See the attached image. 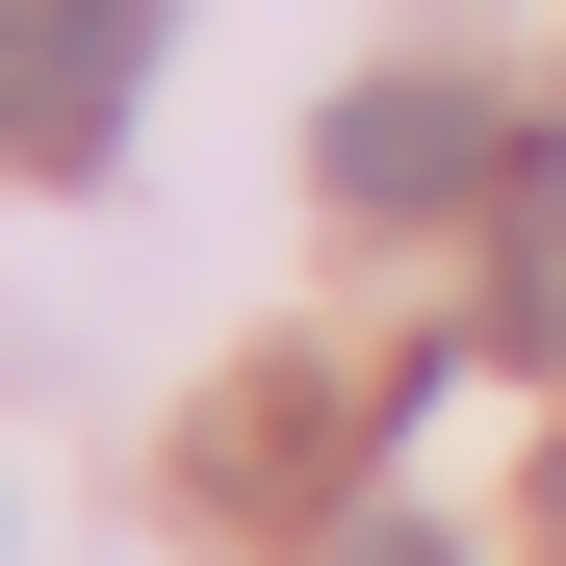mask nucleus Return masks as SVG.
Instances as JSON below:
<instances>
[{"label":"nucleus","mask_w":566,"mask_h":566,"mask_svg":"<svg viewBox=\"0 0 566 566\" xmlns=\"http://www.w3.org/2000/svg\"><path fill=\"white\" fill-rule=\"evenodd\" d=\"M129 27L155 0H0V155H104L129 129Z\"/></svg>","instance_id":"f257e3e1"},{"label":"nucleus","mask_w":566,"mask_h":566,"mask_svg":"<svg viewBox=\"0 0 566 566\" xmlns=\"http://www.w3.org/2000/svg\"><path fill=\"white\" fill-rule=\"evenodd\" d=\"M490 155H515L490 77H360V104H335V207H463Z\"/></svg>","instance_id":"f03ea898"},{"label":"nucleus","mask_w":566,"mask_h":566,"mask_svg":"<svg viewBox=\"0 0 566 566\" xmlns=\"http://www.w3.org/2000/svg\"><path fill=\"white\" fill-rule=\"evenodd\" d=\"M515 335H541V360H566V232H541V283H515Z\"/></svg>","instance_id":"7ed1b4c3"},{"label":"nucleus","mask_w":566,"mask_h":566,"mask_svg":"<svg viewBox=\"0 0 566 566\" xmlns=\"http://www.w3.org/2000/svg\"><path fill=\"white\" fill-rule=\"evenodd\" d=\"M360 566H438V541H360Z\"/></svg>","instance_id":"20e7f679"},{"label":"nucleus","mask_w":566,"mask_h":566,"mask_svg":"<svg viewBox=\"0 0 566 566\" xmlns=\"http://www.w3.org/2000/svg\"><path fill=\"white\" fill-rule=\"evenodd\" d=\"M541 541H566V463H541Z\"/></svg>","instance_id":"39448f33"}]
</instances>
